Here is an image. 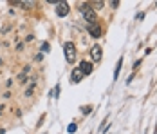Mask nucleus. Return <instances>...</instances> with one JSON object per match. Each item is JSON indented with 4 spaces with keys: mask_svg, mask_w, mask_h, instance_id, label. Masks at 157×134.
Here are the masks:
<instances>
[{
    "mask_svg": "<svg viewBox=\"0 0 157 134\" xmlns=\"http://www.w3.org/2000/svg\"><path fill=\"white\" fill-rule=\"evenodd\" d=\"M79 11H81V15H83V18L87 20V24H94V22H98V16H96L94 9L90 7V4H81Z\"/></svg>",
    "mask_w": 157,
    "mask_h": 134,
    "instance_id": "nucleus-1",
    "label": "nucleus"
},
{
    "mask_svg": "<svg viewBox=\"0 0 157 134\" xmlns=\"http://www.w3.org/2000/svg\"><path fill=\"white\" fill-rule=\"evenodd\" d=\"M63 51H65V60L69 63H74V60H76V47H74V44L67 42V44L63 45Z\"/></svg>",
    "mask_w": 157,
    "mask_h": 134,
    "instance_id": "nucleus-2",
    "label": "nucleus"
},
{
    "mask_svg": "<svg viewBox=\"0 0 157 134\" xmlns=\"http://www.w3.org/2000/svg\"><path fill=\"white\" fill-rule=\"evenodd\" d=\"M87 31L90 33L92 38H99V36H101V26H99L98 22H94V24H87Z\"/></svg>",
    "mask_w": 157,
    "mask_h": 134,
    "instance_id": "nucleus-3",
    "label": "nucleus"
},
{
    "mask_svg": "<svg viewBox=\"0 0 157 134\" xmlns=\"http://www.w3.org/2000/svg\"><path fill=\"white\" fill-rule=\"evenodd\" d=\"M56 15H58V16H67V15H69V4H67V2H58Z\"/></svg>",
    "mask_w": 157,
    "mask_h": 134,
    "instance_id": "nucleus-4",
    "label": "nucleus"
},
{
    "mask_svg": "<svg viewBox=\"0 0 157 134\" xmlns=\"http://www.w3.org/2000/svg\"><path fill=\"white\" fill-rule=\"evenodd\" d=\"M81 78H83L81 69H79V67H74V69H72V73H71V82H72V83H79V82H81Z\"/></svg>",
    "mask_w": 157,
    "mask_h": 134,
    "instance_id": "nucleus-5",
    "label": "nucleus"
},
{
    "mask_svg": "<svg viewBox=\"0 0 157 134\" xmlns=\"http://www.w3.org/2000/svg\"><path fill=\"white\" fill-rule=\"evenodd\" d=\"M78 67L81 69L83 76H87V75H90V73H92V63H90V62H81Z\"/></svg>",
    "mask_w": 157,
    "mask_h": 134,
    "instance_id": "nucleus-6",
    "label": "nucleus"
},
{
    "mask_svg": "<svg viewBox=\"0 0 157 134\" xmlns=\"http://www.w3.org/2000/svg\"><path fill=\"white\" fill-rule=\"evenodd\" d=\"M90 56L94 62H99L101 60V47L99 45H92V49H90Z\"/></svg>",
    "mask_w": 157,
    "mask_h": 134,
    "instance_id": "nucleus-7",
    "label": "nucleus"
},
{
    "mask_svg": "<svg viewBox=\"0 0 157 134\" xmlns=\"http://www.w3.org/2000/svg\"><path fill=\"white\" fill-rule=\"evenodd\" d=\"M121 65H123V58H119V62H117V67H116V71H114V80H117L119 71H121Z\"/></svg>",
    "mask_w": 157,
    "mask_h": 134,
    "instance_id": "nucleus-8",
    "label": "nucleus"
},
{
    "mask_svg": "<svg viewBox=\"0 0 157 134\" xmlns=\"http://www.w3.org/2000/svg\"><path fill=\"white\" fill-rule=\"evenodd\" d=\"M81 112H83V114H90V112H92V107H90V105H87V107H81Z\"/></svg>",
    "mask_w": 157,
    "mask_h": 134,
    "instance_id": "nucleus-9",
    "label": "nucleus"
},
{
    "mask_svg": "<svg viewBox=\"0 0 157 134\" xmlns=\"http://www.w3.org/2000/svg\"><path fill=\"white\" fill-rule=\"evenodd\" d=\"M76 129H78V127H76V123H71V125L67 127V131H69V132H76Z\"/></svg>",
    "mask_w": 157,
    "mask_h": 134,
    "instance_id": "nucleus-10",
    "label": "nucleus"
}]
</instances>
